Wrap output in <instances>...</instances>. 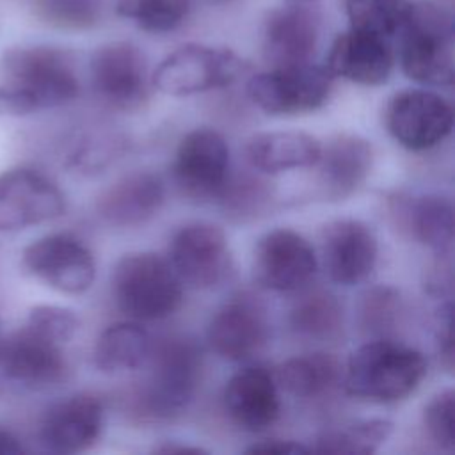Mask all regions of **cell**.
I'll use <instances>...</instances> for the list:
<instances>
[{
    "mask_svg": "<svg viewBox=\"0 0 455 455\" xmlns=\"http://www.w3.org/2000/svg\"><path fill=\"white\" fill-rule=\"evenodd\" d=\"M316 254L300 233L275 228L265 233L252 254L254 279L272 291H295L316 274Z\"/></svg>",
    "mask_w": 455,
    "mask_h": 455,
    "instance_id": "4fadbf2b",
    "label": "cell"
},
{
    "mask_svg": "<svg viewBox=\"0 0 455 455\" xmlns=\"http://www.w3.org/2000/svg\"><path fill=\"white\" fill-rule=\"evenodd\" d=\"M25 325L59 345H66L78 329V318L68 307L43 304L30 309Z\"/></svg>",
    "mask_w": 455,
    "mask_h": 455,
    "instance_id": "836d02e7",
    "label": "cell"
},
{
    "mask_svg": "<svg viewBox=\"0 0 455 455\" xmlns=\"http://www.w3.org/2000/svg\"><path fill=\"white\" fill-rule=\"evenodd\" d=\"M151 368L139 391L142 416L169 419L192 402L201 379V354L192 341L169 339L151 350Z\"/></svg>",
    "mask_w": 455,
    "mask_h": 455,
    "instance_id": "5b68a950",
    "label": "cell"
},
{
    "mask_svg": "<svg viewBox=\"0 0 455 455\" xmlns=\"http://www.w3.org/2000/svg\"><path fill=\"white\" fill-rule=\"evenodd\" d=\"M270 187L259 178L242 174L233 178L229 174L219 201L224 212L235 219H249L261 213L270 201Z\"/></svg>",
    "mask_w": 455,
    "mask_h": 455,
    "instance_id": "4dcf8cb0",
    "label": "cell"
},
{
    "mask_svg": "<svg viewBox=\"0 0 455 455\" xmlns=\"http://www.w3.org/2000/svg\"><path fill=\"white\" fill-rule=\"evenodd\" d=\"M151 350V338L144 327L137 322H119L98 336L92 355L96 368L103 373H121L140 368Z\"/></svg>",
    "mask_w": 455,
    "mask_h": 455,
    "instance_id": "d4e9b609",
    "label": "cell"
},
{
    "mask_svg": "<svg viewBox=\"0 0 455 455\" xmlns=\"http://www.w3.org/2000/svg\"><path fill=\"white\" fill-rule=\"evenodd\" d=\"M427 373L425 355L389 338L355 348L343 370L345 391L355 398L389 403L409 396Z\"/></svg>",
    "mask_w": 455,
    "mask_h": 455,
    "instance_id": "7a4b0ae2",
    "label": "cell"
},
{
    "mask_svg": "<svg viewBox=\"0 0 455 455\" xmlns=\"http://www.w3.org/2000/svg\"><path fill=\"white\" fill-rule=\"evenodd\" d=\"M117 307L132 320H162L183 300V283L169 259L155 252L123 256L112 275Z\"/></svg>",
    "mask_w": 455,
    "mask_h": 455,
    "instance_id": "277c9868",
    "label": "cell"
},
{
    "mask_svg": "<svg viewBox=\"0 0 455 455\" xmlns=\"http://www.w3.org/2000/svg\"><path fill=\"white\" fill-rule=\"evenodd\" d=\"M384 123L400 146L411 151H425L451 133L453 108L432 91L403 89L387 100Z\"/></svg>",
    "mask_w": 455,
    "mask_h": 455,
    "instance_id": "ba28073f",
    "label": "cell"
},
{
    "mask_svg": "<svg viewBox=\"0 0 455 455\" xmlns=\"http://www.w3.org/2000/svg\"><path fill=\"white\" fill-rule=\"evenodd\" d=\"M222 400L229 419L247 432L268 428L281 412L279 386L265 366H245L233 373Z\"/></svg>",
    "mask_w": 455,
    "mask_h": 455,
    "instance_id": "ac0fdd59",
    "label": "cell"
},
{
    "mask_svg": "<svg viewBox=\"0 0 455 455\" xmlns=\"http://www.w3.org/2000/svg\"><path fill=\"white\" fill-rule=\"evenodd\" d=\"M400 309V293L395 288H371L361 302V325L366 332L386 338V334L396 325Z\"/></svg>",
    "mask_w": 455,
    "mask_h": 455,
    "instance_id": "1f68e13d",
    "label": "cell"
},
{
    "mask_svg": "<svg viewBox=\"0 0 455 455\" xmlns=\"http://www.w3.org/2000/svg\"><path fill=\"white\" fill-rule=\"evenodd\" d=\"M155 453H167V455H174V453H178V455H185V453H190V455H199V453H206V450L204 448H201V446H190V444H181V443H178V441H165L164 444H160V446H155V450H153Z\"/></svg>",
    "mask_w": 455,
    "mask_h": 455,
    "instance_id": "8d00e7d4",
    "label": "cell"
},
{
    "mask_svg": "<svg viewBox=\"0 0 455 455\" xmlns=\"http://www.w3.org/2000/svg\"><path fill=\"white\" fill-rule=\"evenodd\" d=\"M322 151L316 137L297 130L261 132L245 144L249 165L263 174L315 167Z\"/></svg>",
    "mask_w": 455,
    "mask_h": 455,
    "instance_id": "603a6c76",
    "label": "cell"
},
{
    "mask_svg": "<svg viewBox=\"0 0 455 455\" xmlns=\"http://www.w3.org/2000/svg\"><path fill=\"white\" fill-rule=\"evenodd\" d=\"M373 164L371 144L352 133L332 137L318 156L320 192L327 201L352 196L368 178Z\"/></svg>",
    "mask_w": 455,
    "mask_h": 455,
    "instance_id": "44dd1931",
    "label": "cell"
},
{
    "mask_svg": "<svg viewBox=\"0 0 455 455\" xmlns=\"http://www.w3.org/2000/svg\"><path fill=\"white\" fill-rule=\"evenodd\" d=\"M455 393L453 389H443L430 398L423 411V425L432 437V441L444 450H453L455 432H453V407Z\"/></svg>",
    "mask_w": 455,
    "mask_h": 455,
    "instance_id": "e575fe53",
    "label": "cell"
},
{
    "mask_svg": "<svg viewBox=\"0 0 455 455\" xmlns=\"http://www.w3.org/2000/svg\"><path fill=\"white\" fill-rule=\"evenodd\" d=\"M391 432L393 423L387 419H359L322 432L309 450L336 455H370L389 439Z\"/></svg>",
    "mask_w": 455,
    "mask_h": 455,
    "instance_id": "83f0119b",
    "label": "cell"
},
{
    "mask_svg": "<svg viewBox=\"0 0 455 455\" xmlns=\"http://www.w3.org/2000/svg\"><path fill=\"white\" fill-rule=\"evenodd\" d=\"M311 451L309 446H304L299 441L293 439H263L249 448H245V453H277V455H295V453H306Z\"/></svg>",
    "mask_w": 455,
    "mask_h": 455,
    "instance_id": "d590c367",
    "label": "cell"
},
{
    "mask_svg": "<svg viewBox=\"0 0 455 455\" xmlns=\"http://www.w3.org/2000/svg\"><path fill=\"white\" fill-rule=\"evenodd\" d=\"M320 251L327 275L341 286L366 281L379 258L373 229L357 219H338L325 224L320 233Z\"/></svg>",
    "mask_w": 455,
    "mask_h": 455,
    "instance_id": "9a60e30c",
    "label": "cell"
},
{
    "mask_svg": "<svg viewBox=\"0 0 455 455\" xmlns=\"http://www.w3.org/2000/svg\"><path fill=\"white\" fill-rule=\"evenodd\" d=\"M41 16L60 28H89L98 21V0H39Z\"/></svg>",
    "mask_w": 455,
    "mask_h": 455,
    "instance_id": "d6a6232c",
    "label": "cell"
},
{
    "mask_svg": "<svg viewBox=\"0 0 455 455\" xmlns=\"http://www.w3.org/2000/svg\"><path fill=\"white\" fill-rule=\"evenodd\" d=\"M341 364L327 352L286 359L275 370V382L295 398H316L341 382Z\"/></svg>",
    "mask_w": 455,
    "mask_h": 455,
    "instance_id": "484cf974",
    "label": "cell"
},
{
    "mask_svg": "<svg viewBox=\"0 0 455 455\" xmlns=\"http://www.w3.org/2000/svg\"><path fill=\"white\" fill-rule=\"evenodd\" d=\"M396 215L409 233L435 256H450L453 247V204L441 194L400 197Z\"/></svg>",
    "mask_w": 455,
    "mask_h": 455,
    "instance_id": "cb8c5ba5",
    "label": "cell"
},
{
    "mask_svg": "<svg viewBox=\"0 0 455 455\" xmlns=\"http://www.w3.org/2000/svg\"><path fill=\"white\" fill-rule=\"evenodd\" d=\"M172 176L190 197L217 199L229 178V146L213 128L190 130L178 144Z\"/></svg>",
    "mask_w": 455,
    "mask_h": 455,
    "instance_id": "7c38bea8",
    "label": "cell"
},
{
    "mask_svg": "<svg viewBox=\"0 0 455 455\" xmlns=\"http://www.w3.org/2000/svg\"><path fill=\"white\" fill-rule=\"evenodd\" d=\"M350 28L393 37L400 32L411 2L407 0H343Z\"/></svg>",
    "mask_w": 455,
    "mask_h": 455,
    "instance_id": "f1b7e54d",
    "label": "cell"
},
{
    "mask_svg": "<svg viewBox=\"0 0 455 455\" xmlns=\"http://www.w3.org/2000/svg\"><path fill=\"white\" fill-rule=\"evenodd\" d=\"M403 73L423 85L448 87L455 78L453 18L432 2L411 4L400 28Z\"/></svg>",
    "mask_w": 455,
    "mask_h": 455,
    "instance_id": "3957f363",
    "label": "cell"
},
{
    "mask_svg": "<svg viewBox=\"0 0 455 455\" xmlns=\"http://www.w3.org/2000/svg\"><path fill=\"white\" fill-rule=\"evenodd\" d=\"M66 210L62 190L39 171L16 167L0 172V231L50 222Z\"/></svg>",
    "mask_w": 455,
    "mask_h": 455,
    "instance_id": "8fae6325",
    "label": "cell"
},
{
    "mask_svg": "<svg viewBox=\"0 0 455 455\" xmlns=\"http://www.w3.org/2000/svg\"><path fill=\"white\" fill-rule=\"evenodd\" d=\"M290 2H295V4H302V2H311V0H290Z\"/></svg>",
    "mask_w": 455,
    "mask_h": 455,
    "instance_id": "f35d334b",
    "label": "cell"
},
{
    "mask_svg": "<svg viewBox=\"0 0 455 455\" xmlns=\"http://www.w3.org/2000/svg\"><path fill=\"white\" fill-rule=\"evenodd\" d=\"M162 180L149 171H135L112 183L98 199L100 217L116 228H135L151 220L162 208Z\"/></svg>",
    "mask_w": 455,
    "mask_h": 455,
    "instance_id": "7402d4cb",
    "label": "cell"
},
{
    "mask_svg": "<svg viewBox=\"0 0 455 455\" xmlns=\"http://www.w3.org/2000/svg\"><path fill=\"white\" fill-rule=\"evenodd\" d=\"M318 43V18L300 5L272 11L263 25V57L272 68L309 62Z\"/></svg>",
    "mask_w": 455,
    "mask_h": 455,
    "instance_id": "ffe728a7",
    "label": "cell"
},
{
    "mask_svg": "<svg viewBox=\"0 0 455 455\" xmlns=\"http://www.w3.org/2000/svg\"><path fill=\"white\" fill-rule=\"evenodd\" d=\"M169 263L181 283L201 290L219 286L233 268L226 233L212 222L185 224L171 238Z\"/></svg>",
    "mask_w": 455,
    "mask_h": 455,
    "instance_id": "30bf717a",
    "label": "cell"
},
{
    "mask_svg": "<svg viewBox=\"0 0 455 455\" xmlns=\"http://www.w3.org/2000/svg\"><path fill=\"white\" fill-rule=\"evenodd\" d=\"M23 268L46 286L80 295L87 291L96 275L91 249L73 235L53 233L28 243L21 254Z\"/></svg>",
    "mask_w": 455,
    "mask_h": 455,
    "instance_id": "9c48e42d",
    "label": "cell"
},
{
    "mask_svg": "<svg viewBox=\"0 0 455 455\" xmlns=\"http://www.w3.org/2000/svg\"><path fill=\"white\" fill-rule=\"evenodd\" d=\"M190 9L192 0H117L116 4L121 18L151 34H165L178 28Z\"/></svg>",
    "mask_w": 455,
    "mask_h": 455,
    "instance_id": "f546056e",
    "label": "cell"
},
{
    "mask_svg": "<svg viewBox=\"0 0 455 455\" xmlns=\"http://www.w3.org/2000/svg\"><path fill=\"white\" fill-rule=\"evenodd\" d=\"M213 2H217V4H228V2H231V0H213Z\"/></svg>",
    "mask_w": 455,
    "mask_h": 455,
    "instance_id": "ab89813d",
    "label": "cell"
},
{
    "mask_svg": "<svg viewBox=\"0 0 455 455\" xmlns=\"http://www.w3.org/2000/svg\"><path fill=\"white\" fill-rule=\"evenodd\" d=\"M291 329L306 339L334 341L343 331V307L327 291H311L300 297L290 311Z\"/></svg>",
    "mask_w": 455,
    "mask_h": 455,
    "instance_id": "4316f807",
    "label": "cell"
},
{
    "mask_svg": "<svg viewBox=\"0 0 455 455\" xmlns=\"http://www.w3.org/2000/svg\"><path fill=\"white\" fill-rule=\"evenodd\" d=\"M332 78L327 68L311 62L272 68L249 80L247 94L268 116H299L329 100Z\"/></svg>",
    "mask_w": 455,
    "mask_h": 455,
    "instance_id": "52a82bcc",
    "label": "cell"
},
{
    "mask_svg": "<svg viewBox=\"0 0 455 455\" xmlns=\"http://www.w3.org/2000/svg\"><path fill=\"white\" fill-rule=\"evenodd\" d=\"M245 62L228 48L188 43L169 53L153 71L151 84L169 96H190L233 84Z\"/></svg>",
    "mask_w": 455,
    "mask_h": 455,
    "instance_id": "8992f818",
    "label": "cell"
},
{
    "mask_svg": "<svg viewBox=\"0 0 455 455\" xmlns=\"http://www.w3.org/2000/svg\"><path fill=\"white\" fill-rule=\"evenodd\" d=\"M91 78L96 94L114 108L135 110L148 98L146 59L132 43L100 46L91 59Z\"/></svg>",
    "mask_w": 455,
    "mask_h": 455,
    "instance_id": "5bb4252c",
    "label": "cell"
},
{
    "mask_svg": "<svg viewBox=\"0 0 455 455\" xmlns=\"http://www.w3.org/2000/svg\"><path fill=\"white\" fill-rule=\"evenodd\" d=\"M332 76L361 85L384 84L393 69V50L386 37L357 28L339 34L327 55Z\"/></svg>",
    "mask_w": 455,
    "mask_h": 455,
    "instance_id": "d6986e66",
    "label": "cell"
},
{
    "mask_svg": "<svg viewBox=\"0 0 455 455\" xmlns=\"http://www.w3.org/2000/svg\"><path fill=\"white\" fill-rule=\"evenodd\" d=\"M78 94L71 60L48 46L18 48L0 66V114L27 116L69 103Z\"/></svg>",
    "mask_w": 455,
    "mask_h": 455,
    "instance_id": "6da1fadb",
    "label": "cell"
},
{
    "mask_svg": "<svg viewBox=\"0 0 455 455\" xmlns=\"http://www.w3.org/2000/svg\"><path fill=\"white\" fill-rule=\"evenodd\" d=\"M210 348L229 361L256 355L268 339L267 311L256 297L240 293L212 316L206 331Z\"/></svg>",
    "mask_w": 455,
    "mask_h": 455,
    "instance_id": "2e32d148",
    "label": "cell"
},
{
    "mask_svg": "<svg viewBox=\"0 0 455 455\" xmlns=\"http://www.w3.org/2000/svg\"><path fill=\"white\" fill-rule=\"evenodd\" d=\"M23 451L21 441L7 428L0 427V455H16Z\"/></svg>",
    "mask_w": 455,
    "mask_h": 455,
    "instance_id": "74e56055",
    "label": "cell"
},
{
    "mask_svg": "<svg viewBox=\"0 0 455 455\" xmlns=\"http://www.w3.org/2000/svg\"><path fill=\"white\" fill-rule=\"evenodd\" d=\"M103 403L92 395H73L53 403L41 423V443L53 453L91 448L103 428Z\"/></svg>",
    "mask_w": 455,
    "mask_h": 455,
    "instance_id": "e0dca14e",
    "label": "cell"
}]
</instances>
